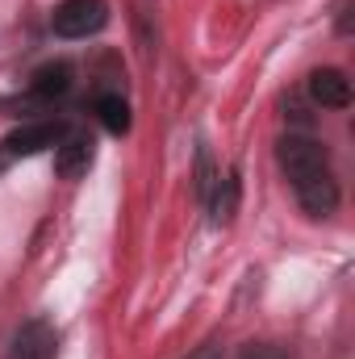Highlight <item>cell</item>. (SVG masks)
Listing matches in <instances>:
<instances>
[{
	"instance_id": "30bf717a",
	"label": "cell",
	"mask_w": 355,
	"mask_h": 359,
	"mask_svg": "<svg viewBox=\"0 0 355 359\" xmlns=\"http://www.w3.org/2000/svg\"><path fill=\"white\" fill-rule=\"evenodd\" d=\"M284 109H288V117H293L297 126H309V113L301 109V100H297V96H288V100H284Z\"/></svg>"
},
{
	"instance_id": "5b68a950",
	"label": "cell",
	"mask_w": 355,
	"mask_h": 359,
	"mask_svg": "<svg viewBox=\"0 0 355 359\" xmlns=\"http://www.w3.org/2000/svg\"><path fill=\"white\" fill-rule=\"evenodd\" d=\"M309 96H314V104H322V109H347V104H351V80H347L339 67H318V72L309 76Z\"/></svg>"
},
{
	"instance_id": "7c38bea8",
	"label": "cell",
	"mask_w": 355,
	"mask_h": 359,
	"mask_svg": "<svg viewBox=\"0 0 355 359\" xmlns=\"http://www.w3.org/2000/svg\"><path fill=\"white\" fill-rule=\"evenodd\" d=\"M243 359H284V355H280L276 347H247V351H243Z\"/></svg>"
},
{
	"instance_id": "7a4b0ae2",
	"label": "cell",
	"mask_w": 355,
	"mask_h": 359,
	"mask_svg": "<svg viewBox=\"0 0 355 359\" xmlns=\"http://www.w3.org/2000/svg\"><path fill=\"white\" fill-rule=\"evenodd\" d=\"M105 21H109L105 0H63L51 13V29L59 38H88L96 29H105Z\"/></svg>"
},
{
	"instance_id": "9c48e42d",
	"label": "cell",
	"mask_w": 355,
	"mask_h": 359,
	"mask_svg": "<svg viewBox=\"0 0 355 359\" xmlns=\"http://www.w3.org/2000/svg\"><path fill=\"white\" fill-rule=\"evenodd\" d=\"M96 113H100V121H105L109 134H126V130H130V104H126L121 96H113V92L100 96V100H96Z\"/></svg>"
},
{
	"instance_id": "4fadbf2b",
	"label": "cell",
	"mask_w": 355,
	"mask_h": 359,
	"mask_svg": "<svg viewBox=\"0 0 355 359\" xmlns=\"http://www.w3.org/2000/svg\"><path fill=\"white\" fill-rule=\"evenodd\" d=\"M8 163H13V159H8V155H4V151H0V172H4V168H8Z\"/></svg>"
},
{
	"instance_id": "ba28073f",
	"label": "cell",
	"mask_w": 355,
	"mask_h": 359,
	"mask_svg": "<svg viewBox=\"0 0 355 359\" xmlns=\"http://www.w3.org/2000/svg\"><path fill=\"white\" fill-rule=\"evenodd\" d=\"M72 88V63H46L34 72V92L38 96H63Z\"/></svg>"
},
{
	"instance_id": "6da1fadb",
	"label": "cell",
	"mask_w": 355,
	"mask_h": 359,
	"mask_svg": "<svg viewBox=\"0 0 355 359\" xmlns=\"http://www.w3.org/2000/svg\"><path fill=\"white\" fill-rule=\"evenodd\" d=\"M276 155H280V168H284V176H288L293 188H301V184H309V180H318V176H330L326 147L314 142V138H305V134H288V138H280Z\"/></svg>"
},
{
	"instance_id": "277c9868",
	"label": "cell",
	"mask_w": 355,
	"mask_h": 359,
	"mask_svg": "<svg viewBox=\"0 0 355 359\" xmlns=\"http://www.w3.org/2000/svg\"><path fill=\"white\" fill-rule=\"evenodd\" d=\"M92 159H96V142H92L88 134H72L55 151V172L63 180H80V176H88Z\"/></svg>"
},
{
	"instance_id": "8fae6325",
	"label": "cell",
	"mask_w": 355,
	"mask_h": 359,
	"mask_svg": "<svg viewBox=\"0 0 355 359\" xmlns=\"http://www.w3.org/2000/svg\"><path fill=\"white\" fill-rule=\"evenodd\" d=\"M339 17H335V25H339V34H347L351 29V0H339V8H335Z\"/></svg>"
},
{
	"instance_id": "52a82bcc",
	"label": "cell",
	"mask_w": 355,
	"mask_h": 359,
	"mask_svg": "<svg viewBox=\"0 0 355 359\" xmlns=\"http://www.w3.org/2000/svg\"><path fill=\"white\" fill-rule=\"evenodd\" d=\"M51 347H55V330L42 318H34V322L21 326V334H17V359H46Z\"/></svg>"
},
{
	"instance_id": "3957f363",
	"label": "cell",
	"mask_w": 355,
	"mask_h": 359,
	"mask_svg": "<svg viewBox=\"0 0 355 359\" xmlns=\"http://www.w3.org/2000/svg\"><path fill=\"white\" fill-rule=\"evenodd\" d=\"M63 138H67V126L63 121H29V126H17L0 142V151L8 159H29V155H42L46 147H59Z\"/></svg>"
},
{
	"instance_id": "8992f818",
	"label": "cell",
	"mask_w": 355,
	"mask_h": 359,
	"mask_svg": "<svg viewBox=\"0 0 355 359\" xmlns=\"http://www.w3.org/2000/svg\"><path fill=\"white\" fill-rule=\"evenodd\" d=\"M239 196H243L239 168H230L226 176H217V184H213V196H209V213H213V226H226V222L239 213Z\"/></svg>"
}]
</instances>
